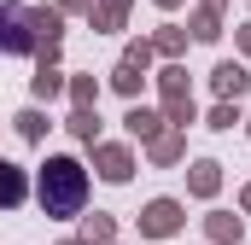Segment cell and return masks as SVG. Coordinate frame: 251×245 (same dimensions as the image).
<instances>
[{
  "label": "cell",
  "mask_w": 251,
  "mask_h": 245,
  "mask_svg": "<svg viewBox=\"0 0 251 245\" xmlns=\"http://www.w3.org/2000/svg\"><path fill=\"white\" fill-rule=\"evenodd\" d=\"M18 134H24V140H41V134H47V117H41V111H24V117H18Z\"/></svg>",
  "instance_id": "obj_20"
},
{
  "label": "cell",
  "mask_w": 251,
  "mask_h": 245,
  "mask_svg": "<svg viewBox=\"0 0 251 245\" xmlns=\"http://www.w3.org/2000/svg\"><path fill=\"white\" fill-rule=\"evenodd\" d=\"M158 82H164V94H187V70H181V64H170Z\"/></svg>",
  "instance_id": "obj_21"
},
{
  "label": "cell",
  "mask_w": 251,
  "mask_h": 245,
  "mask_svg": "<svg viewBox=\"0 0 251 245\" xmlns=\"http://www.w3.org/2000/svg\"><path fill=\"white\" fill-rule=\"evenodd\" d=\"M94 0H59V12H88Z\"/></svg>",
  "instance_id": "obj_24"
},
{
  "label": "cell",
  "mask_w": 251,
  "mask_h": 245,
  "mask_svg": "<svg viewBox=\"0 0 251 245\" xmlns=\"http://www.w3.org/2000/svg\"><path fill=\"white\" fill-rule=\"evenodd\" d=\"M176 228H181V204H176V198H152V204L140 210V234H146V240H170Z\"/></svg>",
  "instance_id": "obj_3"
},
{
  "label": "cell",
  "mask_w": 251,
  "mask_h": 245,
  "mask_svg": "<svg viewBox=\"0 0 251 245\" xmlns=\"http://www.w3.org/2000/svg\"><path fill=\"white\" fill-rule=\"evenodd\" d=\"M204 6H210V12H222V6H228V0H204Z\"/></svg>",
  "instance_id": "obj_26"
},
{
  "label": "cell",
  "mask_w": 251,
  "mask_h": 245,
  "mask_svg": "<svg viewBox=\"0 0 251 245\" xmlns=\"http://www.w3.org/2000/svg\"><path fill=\"white\" fill-rule=\"evenodd\" d=\"M164 99H170V105H164V117L176 122V128H187V122H193V99H187V94H164Z\"/></svg>",
  "instance_id": "obj_17"
},
{
  "label": "cell",
  "mask_w": 251,
  "mask_h": 245,
  "mask_svg": "<svg viewBox=\"0 0 251 245\" xmlns=\"http://www.w3.org/2000/svg\"><path fill=\"white\" fill-rule=\"evenodd\" d=\"M123 12H128V0H100V6H88V24L94 29H117Z\"/></svg>",
  "instance_id": "obj_11"
},
{
  "label": "cell",
  "mask_w": 251,
  "mask_h": 245,
  "mask_svg": "<svg viewBox=\"0 0 251 245\" xmlns=\"http://www.w3.org/2000/svg\"><path fill=\"white\" fill-rule=\"evenodd\" d=\"M146 152H152V164H176L187 146H181V134H152V140H146Z\"/></svg>",
  "instance_id": "obj_13"
},
{
  "label": "cell",
  "mask_w": 251,
  "mask_h": 245,
  "mask_svg": "<svg viewBox=\"0 0 251 245\" xmlns=\"http://www.w3.org/2000/svg\"><path fill=\"white\" fill-rule=\"evenodd\" d=\"M210 128H234V99H222V105L210 111Z\"/></svg>",
  "instance_id": "obj_23"
},
{
  "label": "cell",
  "mask_w": 251,
  "mask_h": 245,
  "mask_svg": "<svg viewBox=\"0 0 251 245\" xmlns=\"http://www.w3.org/2000/svg\"><path fill=\"white\" fill-rule=\"evenodd\" d=\"M158 6H164V12H170V6H181V0H158Z\"/></svg>",
  "instance_id": "obj_27"
},
{
  "label": "cell",
  "mask_w": 251,
  "mask_h": 245,
  "mask_svg": "<svg viewBox=\"0 0 251 245\" xmlns=\"http://www.w3.org/2000/svg\"><path fill=\"white\" fill-rule=\"evenodd\" d=\"M181 47H187V35H181V29H176V24H164V29H158V35H152V53H164V59H176V53H181Z\"/></svg>",
  "instance_id": "obj_16"
},
{
  "label": "cell",
  "mask_w": 251,
  "mask_h": 245,
  "mask_svg": "<svg viewBox=\"0 0 251 245\" xmlns=\"http://www.w3.org/2000/svg\"><path fill=\"white\" fill-rule=\"evenodd\" d=\"M240 47H246V53H251V24H246V29H240Z\"/></svg>",
  "instance_id": "obj_25"
},
{
  "label": "cell",
  "mask_w": 251,
  "mask_h": 245,
  "mask_svg": "<svg viewBox=\"0 0 251 245\" xmlns=\"http://www.w3.org/2000/svg\"><path fill=\"white\" fill-rule=\"evenodd\" d=\"M70 99H76V105H100V82H94V76H76V82H70Z\"/></svg>",
  "instance_id": "obj_18"
},
{
  "label": "cell",
  "mask_w": 251,
  "mask_h": 245,
  "mask_svg": "<svg viewBox=\"0 0 251 245\" xmlns=\"http://www.w3.org/2000/svg\"><path fill=\"white\" fill-rule=\"evenodd\" d=\"M35 198H41V210L47 216H82V204H88V170L76 164V158H47L41 170H35Z\"/></svg>",
  "instance_id": "obj_2"
},
{
  "label": "cell",
  "mask_w": 251,
  "mask_h": 245,
  "mask_svg": "<svg viewBox=\"0 0 251 245\" xmlns=\"http://www.w3.org/2000/svg\"><path fill=\"white\" fill-rule=\"evenodd\" d=\"M111 88H117V94H128V99H134V94H140V88H146V70H140V64H117V70H111Z\"/></svg>",
  "instance_id": "obj_12"
},
{
  "label": "cell",
  "mask_w": 251,
  "mask_h": 245,
  "mask_svg": "<svg viewBox=\"0 0 251 245\" xmlns=\"http://www.w3.org/2000/svg\"><path fill=\"white\" fill-rule=\"evenodd\" d=\"M111 234H117V222H111V216H100V210L82 222V245H111Z\"/></svg>",
  "instance_id": "obj_15"
},
{
  "label": "cell",
  "mask_w": 251,
  "mask_h": 245,
  "mask_svg": "<svg viewBox=\"0 0 251 245\" xmlns=\"http://www.w3.org/2000/svg\"><path fill=\"white\" fill-rule=\"evenodd\" d=\"M210 82H216V94H222V99H240V94H246L251 88V76H246V64H216V70H210Z\"/></svg>",
  "instance_id": "obj_6"
},
{
  "label": "cell",
  "mask_w": 251,
  "mask_h": 245,
  "mask_svg": "<svg viewBox=\"0 0 251 245\" xmlns=\"http://www.w3.org/2000/svg\"><path fill=\"white\" fill-rule=\"evenodd\" d=\"M128 64H140V70H146V64H152V41H128V53H123Z\"/></svg>",
  "instance_id": "obj_22"
},
{
  "label": "cell",
  "mask_w": 251,
  "mask_h": 245,
  "mask_svg": "<svg viewBox=\"0 0 251 245\" xmlns=\"http://www.w3.org/2000/svg\"><path fill=\"white\" fill-rule=\"evenodd\" d=\"M187 187L199 193V198H210V193L222 187V164H216V158H199V164H193V175H187Z\"/></svg>",
  "instance_id": "obj_8"
},
{
  "label": "cell",
  "mask_w": 251,
  "mask_h": 245,
  "mask_svg": "<svg viewBox=\"0 0 251 245\" xmlns=\"http://www.w3.org/2000/svg\"><path fill=\"white\" fill-rule=\"evenodd\" d=\"M128 134H134V140H152V134H164V117H158V111H146V105H128Z\"/></svg>",
  "instance_id": "obj_9"
},
{
  "label": "cell",
  "mask_w": 251,
  "mask_h": 245,
  "mask_svg": "<svg viewBox=\"0 0 251 245\" xmlns=\"http://www.w3.org/2000/svg\"><path fill=\"white\" fill-rule=\"evenodd\" d=\"M246 210H251V187H246Z\"/></svg>",
  "instance_id": "obj_28"
},
{
  "label": "cell",
  "mask_w": 251,
  "mask_h": 245,
  "mask_svg": "<svg viewBox=\"0 0 251 245\" xmlns=\"http://www.w3.org/2000/svg\"><path fill=\"white\" fill-rule=\"evenodd\" d=\"M204 234H210L216 245H240V234H246V228H240V216H228V210H210V216H204Z\"/></svg>",
  "instance_id": "obj_7"
},
{
  "label": "cell",
  "mask_w": 251,
  "mask_h": 245,
  "mask_svg": "<svg viewBox=\"0 0 251 245\" xmlns=\"http://www.w3.org/2000/svg\"><path fill=\"white\" fill-rule=\"evenodd\" d=\"M64 94V70L53 59H41V70H35V99H59Z\"/></svg>",
  "instance_id": "obj_10"
},
{
  "label": "cell",
  "mask_w": 251,
  "mask_h": 245,
  "mask_svg": "<svg viewBox=\"0 0 251 245\" xmlns=\"http://www.w3.org/2000/svg\"><path fill=\"white\" fill-rule=\"evenodd\" d=\"M29 198V175L12 164V158H0V210H18Z\"/></svg>",
  "instance_id": "obj_5"
},
{
  "label": "cell",
  "mask_w": 251,
  "mask_h": 245,
  "mask_svg": "<svg viewBox=\"0 0 251 245\" xmlns=\"http://www.w3.org/2000/svg\"><path fill=\"white\" fill-rule=\"evenodd\" d=\"M64 35V12L59 6H12L0 0V53L6 59H53Z\"/></svg>",
  "instance_id": "obj_1"
},
{
  "label": "cell",
  "mask_w": 251,
  "mask_h": 245,
  "mask_svg": "<svg viewBox=\"0 0 251 245\" xmlns=\"http://www.w3.org/2000/svg\"><path fill=\"white\" fill-rule=\"evenodd\" d=\"M246 134H251V117H246Z\"/></svg>",
  "instance_id": "obj_30"
},
{
  "label": "cell",
  "mask_w": 251,
  "mask_h": 245,
  "mask_svg": "<svg viewBox=\"0 0 251 245\" xmlns=\"http://www.w3.org/2000/svg\"><path fill=\"white\" fill-rule=\"evenodd\" d=\"M94 170L111 187H123L128 175H134V158H128V146H100V140H94Z\"/></svg>",
  "instance_id": "obj_4"
},
{
  "label": "cell",
  "mask_w": 251,
  "mask_h": 245,
  "mask_svg": "<svg viewBox=\"0 0 251 245\" xmlns=\"http://www.w3.org/2000/svg\"><path fill=\"white\" fill-rule=\"evenodd\" d=\"M64 245H82V240H64Z\"/></svg>",
  "instance_id": "obj_29"
},
{
  "label": "cell",
  "mask_w": 251,
  "mask_h": 245,
  "mask_svg": "<svg viewBox=\"0 0 251 245\" xmlns=\"http://www.w3.org/2000/svg\"><path fill=\"white\" fill-rule=\"evenodd\" d=\"M70 134L94 146V140H100V111H94V105H76V117H70Z\"/></svg>",
  "instance_id": "obj_14"
},
{
  "label": "cell",
  "mask_w": 251,
  "mask_h": 245,
  "mask_svg": "<svg viewBox=\"0 0 251 245\" xmlns=\"http://www.w3.org/2000/svg\"><path fill=\"white\" fill-rule=\"evenodd\" d=\"M193 35H199V41H216V35H222V24H216V12H210V6L193 18Z\"/></svg>",
  "instance_id": "obj_19"
}]
</instances>
